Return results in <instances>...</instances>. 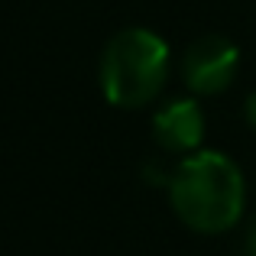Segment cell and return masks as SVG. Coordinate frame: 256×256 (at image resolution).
Masks as SVG:
<instances>
[{
    "label": "cell",
    "mask_w": 256,
    "mask_h": 256,
    "mask_svg": "<svg viewBox=\"0 0 256 256\" xmlns=\"http://www.w3.org/2000/svg\"><path fill=\"white\" fill-rule=\"evenodd\" d=\"M169 204L194 234H224L240 220L246 204L244 172L218 150L185 156L169 175Z\"/></svg>",
    "instance_id": "1"
},
{
    "label": "cell",
    "mask_w": 256,
    "mask_h": 256,
    "mask_svg": "<svg viewBox=\"0 0 256 256\" xmlns=\"http://www.w3.org/2000/svg\"><path fill=\"white\" fill-rule=\"evenodd\" d=\"M169 78V46L152 30L130 26L107 39L98 65V82L114 107H146L162 94Z\"/></svg>",
    "instance_id": "2"
},
{
    "label": "cell",
    "mask_w": 256,
    "mask_h": 256,
    "mask_svg": "<svg viewBox=\"0 0 256 256\" xmlns=\"http://www.w3.org/2000/svg\"><path fill=\"white\" fill-rule=\"evenodd\" d=\"M237 68H240V49L218 32L194 39L182 58V78H185L188 91L201 94V98L227 91L230 82L237 78Z\"/></svg>",
    "instance_id": "3"
},
{
    "label": "cell",
    "mask_w": 256,
    "mask_h": 256,
    "mask_svg": "<svg viewBox=\"0 0 256 256\" xmlns=\"http://www.w3.org/2000/svg\"><path fill=\"white\" fill-rule=\"evenodd\" d=\"M152 136L166 152L192 156V152H198L201 140H204V110L192 98L172 100L152 117Z\"/></svg>",
    "instance_id": "4"
},
{
    "label": "cell",
    "mask_w": 256,
    "mask_h": 256,
    "mask_svg": "<svg viewBox=\"0 0 256 256\" xmlns=\"http://www.w3.org/2000/svg\"><path fill=\"white\" fill-rule=\"evenodd\" d=\"M244 117H246V124H250L253 130H256V91L244 100Z\"/></svg>",
    "instance_id": "5"
},
{
    "label": "cell",
    "mask_w": 256,
    "mask_h": 256,
    "mask_svg": "<svg viewBox=\"0 0 256 256\" xmlns=\"http://www.w3.org/2000/svg\"><path fill=\"white\" fill-rule=\"evenodd\" d=\"M244 256H256V220L253 227L246 230V240H244Z\"/></svg>",
    "instance_id": "6"
}]
</instances>
